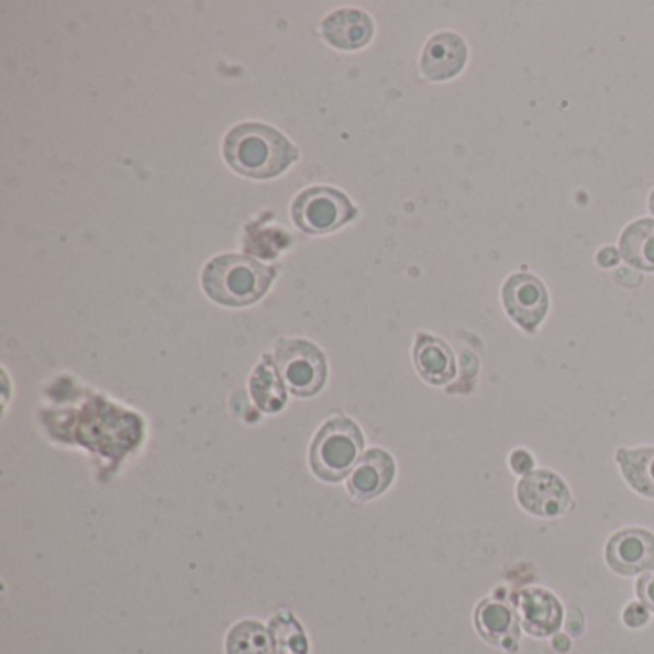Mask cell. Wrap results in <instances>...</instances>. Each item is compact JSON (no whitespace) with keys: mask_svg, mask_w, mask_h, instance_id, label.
<instances>
[{"mask_svg":"<svg viewBox=\"0 0 654 654\" xmlns=\"http://www.w3.org/2000/svg\"><path fill=\"white\" fill-rule=\"evenodd\" d=\"M618 467L640 496L654 499V447L618 450Z\"/></svg>","mask_w":654,"mask_h":654,"instance_id":"obj_16","label":"cell"},{"mask_svg":"<svg viewBox=\"0 0 654 654\" xmlns=\"http://www.w3.org/2000/svg\"><path fill=\"white\" fill-rule=\"evenodd\" d=\"M476 628L491 645L517 651L519 618L509 605L494 599L480 602V607L476 609Z\"/></svg>","mask_w":654,"mask_h":654,"instance_id":"obj_13","label":"cell"},{"mask_svg":"<svg viewBox=\"0 0 654 654\" xmlns=\"http://www.w3.org/2000/svg\"><path fill=\"white\" fill-rule=\"evenodd\" d=\"M468 48L457 33H437L430 38L422 51V76L430 81H445L457 76L465 68Z\"/></svg>","mask_w":654,"mask_h":654,"instance_id":"obj_9","label":"cell"},{"mask_svg":"<svg viewBox=\"0 0 654 654\" xmlns=\"http://www.w3.org/2000/svg\"><path fill=\"white\" fill-rule=\"evenodd\" d=\"M362 429L347 417H332L319 429L309 463L317 478L324 481H340L354 473L355 463L363 452Z\"/></svg>","mask_w":654,"mask_h":654,"instance_id":"obj_3","label":"cell"},{"mask_svg":"<svg viewBox=\"0 0 654 654\" xmlns=\"http://www.w3.org/2000/svg\"><path fill=\"white\" fill-rule=\"evenodd\" d=\"M396 476V463L384 450H369L347 478V491L357 501H370L390 488Z\"/></svg>","mask_w":654,"mask_h":654,"instance_id":"obj_10","label":"cell"},{"mask_svg":"<svg viewBox=\"0 0 654 654\" xmlns=\"http://www.w3.org/2000/svg\"><path fill=\"white\" fill-rule=\"evenodd\" d=\"M620 256L640 271H654V219H641L625 229Z\"/></svg>","mask_w":654,"mask_h":654,"instance_id":"obj_15","label":"cell"},{"mask_svg":"<svg viewBox=\"0 0 654 654\" xmlns=\"http://www.w3.org/2000/svg\"><path fill=\"white\" fill-rule=\"evenodd\" d=\"M534 465V459L528 455L524 450H519V452H514L511 455V467L514 473L519 474H530V468Z\"/></svg>","mask_w":654,"mask_h":654,"instance_id":"obj_21","label":"cell"},{"mask_svg":"<svg viewBox=\"0 0 654 654\" xmlns=\"http://www.w3.org/2000/svg\"><path fill=\"white\" fill-rule=\"evenodd\" d=\"M273 279L271 267L241 254L218 256L202 273L206 293L226 308H244L262 300Z\"/></svg>","mask_w":654,"mask_h":654,"instance_id":"obj_2","label":"cell"},{"mask_svg":"<svg viewBox=\"0 0 654 654\" xmlns=\"http://www.w3.org/2000/svg\"><path fill=\"white\" fill-rule=\"evenodd\" d=\"M373 33H375V23L369 14L355 8L336 10L324 18L323 37L329 45L340 51H357L369 45Z\"/></svg>","mask_w":654,"mask_h":654,"instance_id":"obj_11","label":"cell"},{"mask_svg":"<svg viewBox=\"0 0 654 654\" xmlns=\"http://www.w3.org/2000/svg\"><path fill=\"white\" fill-rule=\"evenodd\" d=\"M252 398L257 407L265 413H277L286 403V391L280 383V375L277 373L275 363L265 357L264 363L257 365L256 373L250 383Z\"/></svg>","mask_w":654,"mask_h":654,"instance_id":"obj_17","label":"cell"},{"mask_svg":"<svg viewBox=\"0 0 654 654\" xmlns=\"http://www.w3.org/2000/svg\"><path fill=\"white\" fill-rule=\"evenodd\" d=\"M357 215L354 203L342 190L311 187L301 190L292 203L296 226L308 234H326L346 225Z\"/></svg>","mask_w":654,"mask_h":654,"instance_id":"obj_5","label":"cell"},{"mask_svg":"<svg viewBox=\"0 0 654 654\" xmlns=\"http://www.w3.org/2000/svg\"><path fill=\"white\" fill-rule=\"evenodd\" d=\"M229 654H269V641L264 625L257 622H241L234 625L226 638Z\"/></svg>","mask_w":654,"mask_h":654,"instance_id":"obj_18","label":"cell"},{"mask_svg":"<svg viewBox=\"0 0 654 654\" xmlns=\"http://www.w3.org/2000/svg\"><path fill=\"white\" fill-rule=\"evenodd\" d=\"M519 503L537 517H561L570 511L572 497L557 474L550 470H534L520 480L517 488Z\"/></svg>","mask_w":654,"mask_h":654,"instance_id":"obj_7","label":"cell"},{"mask_svg":"<svg viewBox=\"0 0 654 654\" xmlns=\"http://www.w3.org/2000/svg\"><path fill=\"white\" fill-rule=\"evenodd\" d=\"M226 164L250 179H273L300 156L277 129L264 123H241L231 129L223 143Z\"/></svg>","mask_w":654,"mask_h":654,"instance_id":"obj_1","label":"cell"},{"mask_svg":"<svg viewBox=\"0 0 654 654\" xmlns=\"http://www.w3.org/2000/svg\"><path fill=\"white\" fill-rule=\"evenodd\" d=\"M522 625L535 638H547L557 632L563 622V607L550 591L526 589L519 595Z\"/></svg>","mask_w":654,"mask_h":654,"instance_id":"obj_12","label":"cell"},{"mask_svg":"<svg viewBox=\"0 0 654 654\" xmlns=\"http://www.w3.org/2000/svg\"><path fill=\"white\" fill-rule=\"evenodd\" d=\"M503 303L514 323L526 332H535L547 315L550 293L534 275L517 273L505 282Z\"/></svg>","mask_w":654,"mask_h":654,"instance_id":"obj_6","label":"cell"},{"mask_svg":"<svg viewBox=\"0 0 654 654\" xmlns=\"http://www.w3.org/2000/svg\"><path fill=\"white\" fill-rule=\"evenodd\" d=\"M271 638L275 654H308V640L293 617L273 618Z\"/></svg>","mask_w":654,"mask_h":654,"instance_id":"obj_19","label":"cell"},{"mask_svg":"<svg viewBox=\"0 0 654 654\" xmlns=\"http://www.w3.org/2000/svg\"><path fill=\"white\" fill-rule=\"evenodd\" d=\"M638 597L649 610L654 612V568L645 572L638 581Z\"/></svg>","mask_w":654,"mask_h":654,"instance_id":"obj_20","label":"cell"},{"mask_svg":"<svg viewBox=\"0 0 654 654\" xmlns=\"http://www.w3.org/2000/svg\"><path fill=\"white\" fill-rule=\"evenodd\" d=\"M273 363L288 390L298 398H311L326 383V359L309 340L282 339L275 346Z\"/></svg>","mask_w":654,"mask_h":654,"instance_id":"obj_4","label":"cell"},{"mask_svg":"<svg viewBox=\"0 0 654 654\" xmlns=\"http://www.w3.org/2000/svg\"><path fill=\"white\" fill-rule=\"evenodd\" d=\"M414 367L426 383L447 384L455 376V357L450 346L440 339L419 334L414 344Z\"/></svg>","mask_w":654,"mask_h":654,"instance_id":"obj_14","label":"cell"},{"mask_svg":"<svg viewBox=\"0 0 654 654\" xmlns=\"http://www.w3.org/2000/svg\"><path fill=\"white\" fill-rule=\"evenodd\" d=\"M607 563L622 576H635L654 568V535L640 528H625L607 543Z\"/></svg>","mask_w":654,"mask_h":654,"instance_id":"obj_8","label":"cell"}]
</instances>
